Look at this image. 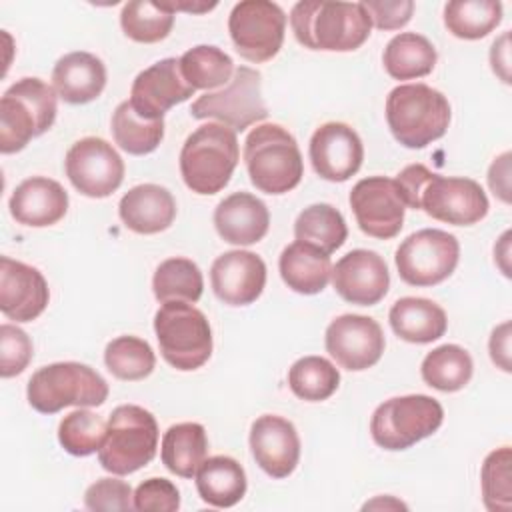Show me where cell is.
Listing matches in <instances>:
<instances>
[{"label":"cell","mask_w":512,"mask_h":512,"mask_svg":"<svg viewBox=\"0 0 512 512\" xmlns=\"http://www.w3.org/2000/svg\"><path fill=\"white\" fill-rule=\"evenodd\" d=\"M250 450L256 464L272 478L290 476L300 460V438L294 424L276 414L252 422Z\"/></svg>","instance_id":"22"},{"label":"cell","mask_w":512,"mask_h":512,"mask_svg":"<svg viewBox=\"0 0 512 512\" xmlns=\"http://www.w3.org/2000/svg\"><path fill=\"white\" fill-rule=\"evenodd\" d=\"M208 454L206 430L198 422H180L170 426L162 438V464L180 478L196 476Z\"/></svg>","instance_id":"30"},{"label":"cell","mask_w":512,"mask_h":512,"mask_svg":"<svg viewBox=\"0 0 512 512\" xmlns=\"http://www.w3.org/2000/svg\"><path fill=\"white\" fill-rule=\"evenodd\" d=\"M362 6L378 30H398L410 22L414 12L412 0H366Z\"/></svg>","instance_id":"46"},{"label":"cell","mask_w":512,"mask_h":512,"mask_svg":"<svg viewBox=\"0 0 512 512\" xmlns=\"http://www.w3.org/2000/svg\"><path fill=\"white\" fill-rule=\"evenodd\" d=\"M120 26L130 40L154 44L170 34L174 26V10L166 2L132 0L122 6Z\"/></svg>","instance_id":"38"},{"label":"cell","mask_w":512,"mask_h":512,"mask_svg":"<svg viewBox=\"0 0 512 512\" xmlns=\"http://www.w3.org/2000/svg\"><path fill=\"white\" fill-rule=\"evenodd\" d=\"M434 44L416 32L396 34L384 48L382 62L394 80H414L430 74L436 66Z\"/></svg>","instance_id":"31"},{"label":"cell","mask_w":512,"mask_h":512,"mask_svg":"<svg viewBox=\"0 0 512 512\" xmlns=\"http://www.w3.org/2000/svg\"><path fill=\"white\" fill-rule=\"evenodd\" d=\"M490 64L502 82L510 84V34L504 32L490 48Z\"/></svg>","instance_id":"50"},{"label":"cell","mask_w":512,"mask_h":512,"mask_svg":"<svg viewBox=\"0 0 512 512\" xmlns=\"http://www.w3.org/2000/svg\"><path fill=\"white\" fill-rule=\"evenodd\" d=\"M210 282L216 298L224 304L248 306L266 286V264L254 252L230 250L212 262Z\"/></svg>","instance_id":"20"},{"label":"cell","mask_w":512,"mask_h":512,"mask_svg":"<svg viewBox=\"0 0 512 512\" xmlns=\"http://www.w3.org/2000/svg\"><path fill=\"white\" fill-rule=\"evenodd\" d=\"M104 362L112 376L120 380H144L152 374L156 356L152 346L138 336H118L108 342Z\"/></svg>","instance_id":"40"},{"label":"cell","mask_w":512,"mask_h":512,"mask_svg":"<svg viewBox=\"0 0 512 512\" xmlns=\"http://www.w3.org/2000/svg\"><path fill=\"white\" fill-rule=\"evenodd\" d=\"M294 236L300 242L312 244L324 254L336 252L348 236L344 216L330 204H312L304 208L294 222Z\"/></svg>","instance_id":"33"},{"label":"cell","mask_w":512,"mask_h":512,"mask_svg":"<svg viewBox=\"0 0 512 512\" xmlns=\"http://www.w3.org/2000/svg\"><path fill=\"white\" fill-rule=\"evenodd\" d=\"M118 214L128 230L136 234H158L174 222L176 200L164 186L138 184L120 198Z\"/></svg>","instance_id":"25"},{"label":"cell","mask_w":512,"mask_h":512,"mask_svg":"<svg viewBox=\"0 0 512 512\" xmlns=\"http://www.w3.org/2000/svg\"><path fill=\"white\" fill-rule=\"evenodd\" d=\"M228 32L242 58L256 64L268 62L282 48L286 14L276 2L242 0L228 16Z\"/></svg>","instance_id":"12"},{"label":"cell","mask_w":512,"mask_h":512,"mask_svg":"<svg viewBox=\"0 0 512 512\" xmlns=\"http://www.w3.org/2000/svg\"><path fill=\"white\" fill-rule=\"evenodd\" d=\"M106 424L102 416L78 408L60 420L58 442L72 456L94 454L106 438Z\"/></svg>","instance_id":"41"},{"label":"cell","mask_w":512,"mask_h":512,"mask_svg":"<svg viewBox=\"0 0 512 512\" xmlns=\"http://www.w3.org/2000/svg\"><path fill=\"white\" fill-rule=\"evenodd\" d=\"M174 12L176 10H186V12H196V14H200V12H208V10H212V8H216V2H212V4H190V2H166Z\"/></svg>","instance_id":"51"},{"label":"cell","mask_w":512,"mask_h":512,"mask_svg":"<svg viewBox=\"0 0 512 512\" xmlns=\"http://www.w3.org/2000/svg\"><path fill=\"white\" fill-rule=\"evenodd\" d=\"M332 284L346 302L374 306L386 296L390 274L378 252L356 248L336 262L332 268Z\"/></svg>","instance_id":"19"},{"label":"cell","mask_w":512,"mask_h":512,"mask_svg":"<svg viewBox=\"0 0 512 512\" xmlns=\"http://www.w3.org/2000/svg\"><path fill=\"white\" fill-rule=\"evenodd\" d=\"M502 20V4L496 0H454L444 6L448 32L462 40L488 36Z\"/></svg>","instance_id":"36"},{"label":"cell","mask_w":512,"mask_h":512,"mask_svg":"<svg viewBox=\"0 0 512 512\" xmlns=\"http://www.w3.org/2000/svg\"><path fill=\"white\" fill-rule=\"evenodd\" d=\"M460 244L454 234L438 228H424L410 234L396 250L394 262L400 278L418 288L444 282L456 268Z\"/></svg>","instance_id":"11"},{"label":"cell","mask_w":512,"mask_h":512,"mask_svg":"<svg viewBox=\"0 0 512 512\" xmlns=\"http://www.w3.org/2000/svg\"><path fill=\"white\" fill-rule=\"evenodd\" d=\"M158 448V424L152 412L136 404L116 406L106 424V438L98 450L100 466L116 476L144 468Z\"/></svg>","instance_id":"6"},{"label":"cell","mask_w":512,"mask_h":512,"mask_svg":"<svg viewBox=\"0 0 512 512\" xmlns=\"http://www.w3.org/2000/svg\"><path fill=\"white\" fill-rule=\"evenodd\" d=\"M350 208L358 228L378 240L394 238L404 224V202L396 182L386 176H368L350 190Z\"/></svg>","instance_id":"15"},{"label":"cell","mask_w":512,"mask_h":512,"mask_svg":"<svg viewBox=\"0 0 512 512\" xmlns=\"http://www.w3.org/2000/svg\"><path fill=\"white\" fill-rule=\"evenodd\" d=\"M106 86V66L90 52L64 54L52 70V88L68 104L96 100Z\"/></svg>","instance_id":"26"},{"label":"cell","mask_w":512,"mask_h":512,"mask_svg":"<svg viewBox=\"0 0 512 512\" xmlns=\"http://www.w3.org/2000/svg\"><path fill=\"white\" fill-rule=\"evenodd\" d=\"M386 122L402 146L424 148L446 134L450 104L428 84H400L386 98Z\"/></svg>","instance_id":"2"},{"label":"cell","mask_w":512,"mask_h":512,"mask_svg":"<svg viewBox=\"0 0 512 512\" xmlns=\"http://www.w3.org/2000/svg\"><path fill=\"white\" fill-rule=\"evenodd\" d=\"M194 88L184 80L176 58H164L142 70L130 88V106L146 120H162L176 104L194 96Z\"/></svg>","instance_id":"17"},{"label":"cell","mask_w":512,"mask_h":512,"mask_svg":"<svg viewBox=\"0 0 512 512\" xmlns=\"http://www.w3.org/2000/svg\"><path fill=\"white\" fill-rule=\"evenodd\" d=\"M244 164L250 182L266 194H286L304 174L296 138L280 124H260L244 140Z\"/></svg>","instance_id":"3"},{"label":"cell","mask_w":512,"mask_h":512,"mask_svg":"<svg viewBox=\"0 0 512 512\" xmlns=\"http://www.w3.org/2000/svg\"><path fill=\"white\" fill-rule=\"evenodd\" d=\"M214 226L224 242L234 246H250L266 236L270 212L254 194L234 192L216 206Z\"/></svg>","instance_id":"24"},{"label":"cell","mask_w":512,"mask_h":512,"mask_svg":"<svg viewBox=\"0 0 512 512\" xmlns=\"http://www.w3.org/2000/svg\"><path fill=\"white\" fill-rule=\"evenodd\" d=\"M420 210L446 224L470 226L488 214V198L472 178L432 172L420 192Z\"/></svg>","instance_id":"14"},{"label":"cell","mask_w":512,"mask_h":512,"mask_svg":"<svg viewBox=\"0 0 512 512\" xmlns=\"http://www.w3.org/2000/svg\"><path fill=\"white\" fill-rule=\"evenodd\" d=\"M240 160L236 132L220 122L196 128L180 150V174L186 186L202 196L220 192Z\"/></svg>","instance_id":"4"},{"label":"cell","mask_w":512,"mask_h":512,"mask_svg":"<svg viewBox=\"0 0 512 512\" xmlns=\"http://www.w3.org/2000/svg\"><path fill=\"white\" fill-rule=\"evenodd\" d=\"M110 126L114 142L134 156L154 152L164 138V120H146L138 116L128 100L116 106Z\"/></svg>","instance_id":"37"},{"label":"cell","mask_w":512,"mask_h":512,"mask_svg":"<svg viewBox=\"0 0 512 512\" xmlns=\"http://www.w3.org/2000/svg\"><path fill=\"white\" fill-rule=\"evenodd\" d=\"M8 208L18 224L52 226L68 212V192L52 178L32 176L14 188Z\"/></svg>","instance_id":"23"},{"label":"cell","mask_w":512,"mask_h":512,"mask_svg":"<svg viewBox=\"0 0 512 512\" xmlns=\"http://www.w3.org/2000/svg\"><path fill=\"white\" fill-rule=\"evenodd\" d=\"M154 332L162 358L176 370H196L212 354L210 322L188 302H164L154 316Z\"/></svg>","instance_id":"8"},{"label":"cell","mask_w":512,"mask_h":512,"mask_svg":"<svg viewBox=\"0 0 512 512\" xmlns=\"http://www.w3.org/2000/svg\"><path fill=\"white\" fill-rule=\"evenodd\" d=\"M512 452L510 446L492 450L480 472L482 500L490 512H510L512 508Z\"/></svg>","instance_id":"42"},{"label":"cell","mask_w":512,"mask_h":512,"mask_svg":"<svg viewBox=\"0 0 512 512\" xmlns=\"http://www.w3.org/2000/svg\"><path fill=\"white\" fill-rule=\"evenodd\" d=\"M284 284L298 294H318L332 276L330 256L306 242L288 244L278 260Z\"/></svg>","instance_id":"28"},{"label":"cell","mask_w":512,"mask_h":512,"mask_svg":"<svg viewBox=\"0 0 512 512\" xmlns=\"http://www.w3.org/2000/svg\"><path fill=\"white\" fill-rule=\"evenodd\" d=\"M430 176L432 170H428L424 164H410L394 178L404 206L420 210V192Z\"/></svg>","instance_id":"47"},{"label":"cell","mask_w":512,"mask_h":512,"mask_svg":"<svg viewBox=\"0 0 512 512\" xmlns=\"http://www.w3.org/2000/svg\"><path fill=\"white\" fill-rule=\"evenodd\" d=\"M340 384L338 368L322 356L298 358L288 370V386L300 400L322 402L330 398Z\"/></svg>","instance_id":"39"},{"label":"cell","mask_w":512,"mask_h":512,"mask_svg":"<svg viewBox=\"0 0 512 512\" xmlns=\"http://www.w3.org/2000/svg\"><path fill=\"white\" fill-rule=\"evenodd\" d=\"M48 300L50 290L42 272L8 256L0 258V310L8 320L32 322Z\"/></svg>","instance_id":"21"},{"label":"cell","mask_w":512,"mask_h":512,"mask_svg":"<svg viewBox=\"0 0 512 512\" xmlns=\"http://www.w3.org/2000/svg\"><path fill=\"white\" fill-rule=\"evenodd\" d=\"M190 114L198 120H218L234 132H242L264 120L268 108L262 98L260 72L248 66H238L232 80L222 90L198 96L190 106Z\"/></svg>","instance_id":"10"},{"label":"cell","mask_w":512,"mask_h":512,"mask_svg":"<svg viewBox=\"0 0 512 512\" xmlns=\"http://www.w3.org/2000/svg\"><path fill=\"white\" fill-rule=\"evenodd\" d=\"M64 170L72 186L88 198H106L124 180V160L104 138L86 136L70 146Z\"/></svg>","instance_id":"13"},{"label":"cell","mask_w":512,"mask_h":512,"mask_svg":"<svg viewBox=\"0 0 512 512\" xmlns=\"http://www.w3.org/2000/svg\"><path fill=\"white\" fill-rule=\"evenodd\" d=\"M28 404L40 414H56L66 406L90 408L108 398L106 380L80 362H54L38 368L28 380Z\"/></svg>","instance_id":"7"},{"label":"cell","mask_w":512,"mask_h":512,"mask_svg":"<svg viewBox=\"0 0 512 512\" xmlns=\"http://www.w3.org/2000/svg\"><path fill=\"white\" fill-rule=\"evenodd\" d=\"M444 420L438 400L426 394L396 396L382 402L370 420V434L384 450H406L432 436Z\"/></svg>","instance_id":"9"},{"label":"cell","mask_w":512,"mask_h":512,"mask_svg":"<svg viewBox=\"0 0 512 512\" xmlns=\"http://www.w3.org/2000/svg\"><path fill=\"white\" fill-rule=\"evenodd\" d=\"M396 336L412 344H428L444 336L448 328L446 312L428 298L404 296L388 312Z\"/></svg>","instance_id":"27"},{"label":"cell","mask_w":512,"mask_h":512,"mask_svg":"<svg viewBox=\"0 0 512 512\" xmlns=\"http://www.w3.org/2000/svg\"><path fill=\"white\" fill-rule=\"evenodd\" d=\"M32 340L28 334L14 326L2 324L0 326V376L12 378L24 372V368L32 360Z\"/></svg>","instance_id":"43"},{"label":"cell","mask_w":512,"mask_h":512,"mask_svg":"<svg viewBox=\"0 0 512 512\" xmlns=\"http://www.w3.org/2000/svg\"><path fill=\"white\" fill-rule=\"evenodd\" d=\"M246 472L230 456H210L196 472L200 498L216 508H230L246 494Z\"/></svg>","instance_id":"29"},{"label":"cell","mask_w":512,"mask_h":512,"mask_svg":"<svg viewBox=\"0 0 512 512\" xmlns=\"http://www.w3.org/2000/svg\"><path fill=\"white\" fill-rule=\"evenodd\" d=\"M56 90L40 78H22L0 100V152H20L56 120Z\"/></svg>","instance_id":"5"},{"label":"cell","mask_w":512,"mask_h":512,"mask_svg":"<svg viewBox=\"0 0 512 512\" xmlns=\"http://www.w3.org/2000/svg\"><path fill=\"white\" fill-rule=\"evenodd\" d=\"M180 492L166 478H148L134 492V510L140 512H176Z\"/></svg>","instance_id":"45"},{"label":"cell","mask_w":512,"mask_h":512,"mask_svg":"<svg viewBox=\"0 0 512 512\" xmlns=\"http://www.w3.org/2000/svg\"><path fill=\"white\" fill-rule=\"evenodd\" d=\"M84 506L88 510H130L134 508V494L124 480L100 478L88 486Z\"/></svg>","instance_id":"44"},{"label":"cell","mask_w":512,"mask_h":512,"mask_svg":"<svg viewBox=\"0 0 512 512\" xmlns=\"http://www.w3.org/2000/svg\"><path fill=\"white\" fill-rule=\"evenodd\" d=\"M488 348L492 362L504 372H510V322H504L492 330Z\"/></svg>","instance_id":"49"},{"label":"cell","mask_w":512,"mask_h":512,"mask_svg":"<svg viewBox=\"0 0 512 512\" xmlns=\"http://www.w3.org/2000/svg\"><path fill=\"white\" fill-rule=\"evenodd\" d=\"M510 152H504L502 156L494 158L490 170H488V184L494 196H498L502 202H510Z\"/></svg>","instance_id":"48"},{"label":"cell","mask_w":512,"mask_h":512,"mask_svg":"<svg viewBox=\"0 0 512 512\" xmlns=\"http://www.w3.org/2000/svg\"><path fill=\"white\" fill-rule=\"evenodd\" d=\"M326 352L340 368L360 372L374 366L384 352L386 340L380 324L362 314H342L334 318L324 336Z\"/></svg>","instance_id":"16"},{"label":"cell","mask_w":512,"mask_h":512,"mask_svg":"<svg viewBox=\"0 0 512 512\" xmlns=\"http://www.w3.org/2000/svg\"><path fill=\"white\" fill-rule=\"evenodd\" d=\"M152 290L158 302H188L200 300L204 290V278L196 262L190 258H168L160 262L152 278Z\"/></svg>","instance_id":"35"},{"label":"cell","mask_w":512,"mask_h":512,"mask_svg":"<svg viewBox=\"0 0 512 512\" xmlns=\"http://www.w3.org/2000/svg\"><path fill=\"white\" fill-rule=\"evenodd\" d=\"M310 162L314 172L330 182L354 176L364 160V146L356 130L344 122H326L310 138Z\"/></svg>","instance_id":"18"},{"label":"cell","mask_w":512,"mask_h":512,"mask_svg":"<svg viewBox=\"0 0 512 512\" xmlns=\"http://www.w3.org/2000/svg\"><path fill=\"white\" fill-rule=\"evenodd\" d=\"M290 26L304 48L350 52L368 40L372 20L362 2L302 0L290 12Z\"/></svg>","instance_id":"1"},{"label":"cell","mask_w":512,"mask_h":512,"mask_svg":"<svg viewBox=\"0 0 512 512\" xmlns=\"http://www.w3.org/2000/svg\"><path fill=\"white\" fill-rule=\"evenodd\" d=\"M472 358L458 344H442L428 352L422 360V380L440 392L462 390L472 378Z\"/></svg>","instance_id":"32"},{"label":"cell","mask_w":512,"mask_h":512,"mask_svg":"<svg viewBox=\"0 0 512 512\" xmlns=\"http://www.w3.org/2000/svg\"><path fill=\"white\" fill-rule=\"evenodd\" d=\"M180 72L194 90H214L226 86L234 76L232 58L218 46L200 44L186 50L180 58Z\"/></svg>","instance_id":"34"}]
</instances>
